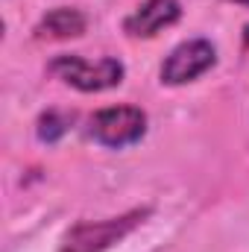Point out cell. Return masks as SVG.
I'll return each instance as SVG.
<instances>
[{
	"label": "cell",
	"mask_w": 249,
	"mask_h": 252,
	"mask_svg": "<svg viewBox=\"0 0 249 252\" xmlns=\"http://www.w3.org/2000/svg\"><path fill=\"white\" fill-rule=\"evenodd\" d=\"M153 214L150 205L144 208H132L121 217H109V220H82L76 226H70L62 238L59 252H106L115 244H121L126 235H132L147 217Z\"/></svg>",
	"instance_id": "cell-1"
},
{
	"label": "cell",
	"mask_w": 249,
	"mask_h": 252,
	"mask_svg": "<svg viewBox=\"0 0 249 252\" xmlns=\"http://www.w3.org/2000/svg\"><path fill=\"white\" fill-rule=\"evenodd\" d=\"M50 70L67 82L70 88L76 91H85V94H97V91H109V88H118L126 76V67L121 59H97V62H88L82 56H73V53H62L50 62Z\"/></svg>",
	"instance_id": "cell-2"
},
{
	"label": "cell",
	"mask_w": 249,
	"mask_h": 252,
	"mask_svg": "<svg viewBox=\"0 0 249 252\" xmlns=\"http://www.w3.org/2000/svg\"><path fill=\"white\" fill-rule=\"evenodd\" d=\"M88 132L97 144L109 150H124L129 144H138L147 132V115L138 106H109L91 115Z\"/></svg>",
	"instance_id": "cell-3"
},
{
	"label": "cell",
	"mask_w": 249,
	"mask_h": 252,
	"mask_svg": "<svg viewBox=\"0 0 249 252\" xmlns=\"http://www.w3.org/2000/svg\"><path fill=\"white\" fill-rule=\"evenodd\" d=\"M217 62V50L205 38H190L170 50V56L161 64V82L164 85H185L190 79L202 76Z\"/></svg>",
	"instance_id": "cell-4"
},
{
	"label": "cell",
	"mask_w": 249,
	"mask_h": 252,
	"mask_svg": "<svg viewBox=\"0 0 249 252\" xmlns=\"http://www.w3.org/2000/svg\"><path fill=\"white\" fill-rule=\"evenodd\" d=\"M179 18H182L179 0H147L124 21V30L132 38H153L156 32L176 24Z\"/></svg>",
	"instance_id": "cell-5"
},
{
	"label": "cell",
	"mask_w": 249,
	"mask_h": 252,
	"mask_svg": "<svg viewBox=\"0 0 249 252\" xmlns=\"http://www.w3.org/2000/svg\"><path fill=\"white\" fill-rule=\"evenodd\" d=\"M85 30H88V18H85L79 9L59 6V9H50V12L38 21L35 35H38V38H79Z\"/></svg>",
	"instance_id": "cell-6"
},
{
	"label": "cell",
	"mask_w": 249,
	"mask_h": 252,
	"mask_svg": "<svg viewBox=\"0 0 249 252\" xmlns=\"http://www.w3.org/2000/svg\"><path fill=\"white\" fill-rule=\"evenodd\" d=\"M70 124H73V115L59 112V109H47V112L38 118V124H35L38 141H44V144H56L64 132L70 129Z\"/></svg>",
	"instance_id": "cell-7"
},
{
	"label": "cell",
	"mask_w": 249,
	"mask_h": 252,
	"mask_svg": "<svg viewBox=\"0 0 249 252\" xmlns=\"http://www.w3.org/2000/svg\"><path fill=\"white\" fill-rule=\"evenodd\" d=\"M235 3H244V6H249V0H235Z\"/></svg>",
	"instance_id": "cell-8"
},
{
	"label": "cell",
	"mask_w": 249,
	"mask_h": 252,
	"mask_svg": "<svg viewBox=\"0 0 249 252\" xmlns=\"http://www.w3.org/2000/svg\"><path fill=\"white\" fill-rule=\"evenodd\" d=\"M247 44H249V27H247Z\"/></svg>",
	"instance_id": "cell-9"
}]
</instances>
